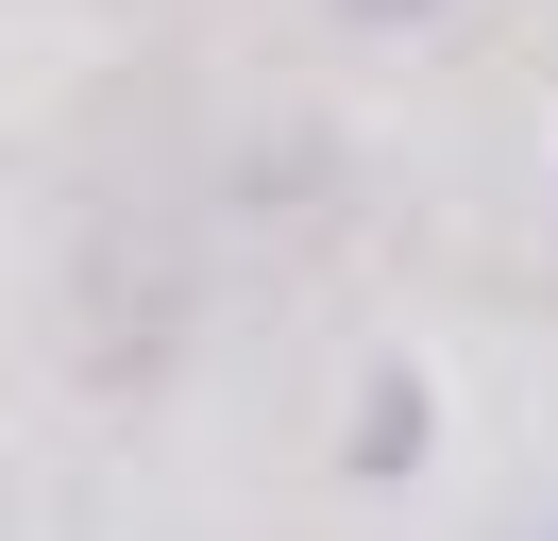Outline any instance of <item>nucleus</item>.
Returning <instances> with one entry per match:
<instances>
[{"label":"nucleus","instance_id":"1","mask_svg":"<svg viewBox=\"0 0 558 541\" xmlns=\"http://www.w3.org/2000/svg\"><path fill=\"white\" fill-rule=\"evenodd\" d=\"M524 541H558V507H542V525H524Z\"/></svg>","mask_w":558,"mask_h":541}]
</instances>
